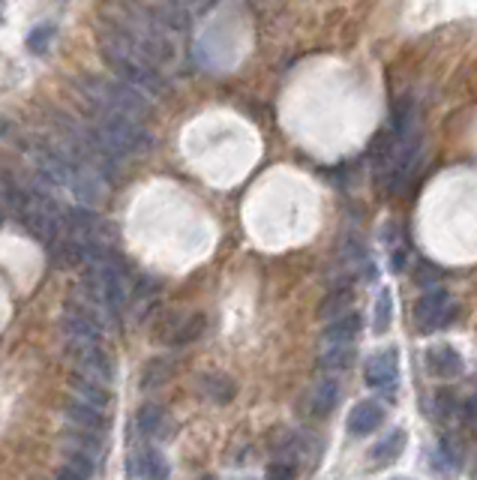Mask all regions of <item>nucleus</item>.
<instances>
[{
    "instance_id": "1",
    "label": "nucleus",
    "mask_w": 477,
    "mask_h": 480,
    "mask_svg": "<svg viewBox=\"0 0 477 480\" xmlns=\"http://www.w3.org/2000/svg\"><path fill=\"white\" fill-rule=\"evenodd\" d=\"M90 136L111 156H138L154 147V136L145 127H138L136 118L115 115V111L97 108V118L90 124Z\"/></svg>"
},
{
    "instance_id": "2",
    "label": "nucleus",
    "mask_w": 477,
    "mask_h": 480,
    "mask_svg": "<svg viewBox=\"0 0 477 480\" xmlns=\"http://www.w3.org/2000/svg\"><path fill=\"white\" fill-rule=\"evenodd\" d=\"M99 52H102V58L108 61V67L115 70L117 79L129 84V88L142 90L145 97H156V99L168 93V84L163 75H159V70L138 58L136 52H129L126 45H120L111 40V36L99 33Z\"/></svg>"
},
{
    "instance_id": "3",
    "label": "nucleus",
    "mask_w": 477,
    "mask_h": 480,
    "mask_svg": "<svg viewBox=\"0 0 477 480\" xmlns=\"http://www.w3.org/2000/svg\"><path fill=\"white\" fill-rule=\"evenodd\" d=\"M81 93L99 111H115V115H126V118L151 115V97H145L142 90L129 88L120 79L111 81V79H99V75H84Z\"/></svg>"
},
{
    "instance_id": "4",
    "label": "nucleus",
    "mask_w": 477,
    "mask_h": 480,
    "mask_svg": "<svg viewBox=\"0 0 477 480\" xmlns=\"http://www.w3.org/2000/svg\"><path fill=\"white\" fill-rule=\"evenodd\" d=\"M456 315V300L451 291L433 288L415 304V325L420 334H435L454 322Z\"/></svg>"
},
{
    "instance_id": "5",
    "label": "nucleus",
    "mask_w": 477,
    "mask_h": 480,
    "mask_svg": "<svg viewBox=\"0 0 477 480\" xmlns=\"http://www.w3.org/2000/svg\"><path fill=\"white\" fill-rule=\"evenodd\" d=\"M67 352L72 361H76L81 375H90V379H97L102 384H111V379H115V363H111V354L102 348V340L99 343H67Z\"/></svg>"
},
{
    "instance_id": "6",
    "label": "nucleus",
    "mask_w": 477,
    "mask_h": 480,
    "mask_svg": "<svg viewBox=\"0 0 477 480\" xmlns=\"http://www.w3.org/2000/svg\"><path fill=\"white\" fill-rule=\"evenodd\" d=\"M204 331V315L201 313H168L163 322L156 325V340L168 345H186L199 340Z\"/></svg>"
},
{
    "instance_id": "7",
    "label": "nucleus",
    "mask_w": 477,
    "mask_h": 480,
    "mask_svg": "<svg viewBox=\"0 0 477 480\" xmlns=\"http://www.w3.org/2000/svg\"><path fill=\"white\" fill-rule=\"evenodd\" d=\"M367 384L369 388H376L379 393H385L388 400L397 397V381H399V357L394 348H385V352L372 354L367 361Z\"/></svg>"
},
{
    "instance_id": "8",
    "label": "nucleus",
    "mask_w": 477,
    "mask_h": 480,
    "mask_svg": "<svg viewBox=\"0 0 477 480\" xmlns=\"http://www.w3.org/2000/svg\"><path fill=\"white\" fill-rule=\"evenodd\" d=\"M426 370L435 375V379H460L463 375V354L456 352L454 345H433L426 352Z\"/></svg>"
},
{
    "instance_id": "9",
    "label": "nucleus",
    "mask_w": 477,
    "mask_h": 480,
    "mask_svg": "<svg viewBox=\"0 0 477 480\" xmlns=\"http://www.w3.org/2000/svg\"><path fill=\"white\" fill-rule=\"evenodd\" d=\"M381 423H385V409H381V402L363 400V402H358V406L349 411V420H345V427H349L351 436H369V432H376Z\"/></svg>"
},
{
    "instance_id": "10",
    "label": "nucleus",
    "mask_w": 477,
    "mask_h": 480,
    "mask_svg": "<svg viewBox=\"0 0 477 480\" xmlns=\"http://www.w3.org/2000/svg\"><path fill=\"white\" fill-rule=\"evenodd\" d=\"M408 445V432L406 429H390L388 436H381L376 441V447L369 450V463L376 468H388L394 466L397 459L402 456V450Z\"/></svg>"
},
{
    "instance_id": "11",
    "label": "nucleus",
    "mask_w": 477,
    "mask_h": 480,
    "mask_svg": "<svg viewBox=\"0 0 477 480\" xmlns=\"http://www.w3.org/2000/svg\"><path fill=\"white\" fill-rule=\"evenodd\" d=\"M129 472L142 480H168L172 468H168V459L156 447H145L129 459Z\"/></svg>"
},
{
    "instance_id": "12",
    "label": "nucleus",
    "mask_w": 477,
    "mask_h": 480,
    "mask_svg": "<svg viewBox=\"0 0 477 480\" xmlns=\"http://www.w3.org/2000/svg\"><path fill=\"white\" fill-rule=\"evenodd\" d=\"M70 391H72V397H76V400L88 402V406H97L102 411L111 406V391L102 381L90 379V375H81V372L72 375V379H70Z\"/></svg>"
},
{
    "instance_id": "13",
    "label": "nucleus",
    "mask_w": 477,
    "mask_h": 480,
    "mask_svg": "<svg viewBox=\"0 0 477 480\" xmlns=\"http://www.w3.org/2000/svg\"><path fill=\"white\" fill-rule=\"evenodd\" d=\"M360 315L354 313H345L340 318H333V322H327L324 334H322V345H331V343H354L360 334Z\"/></svg>"
},
{
    "instance_id": "14",
    "label": "nucleus",
    "mask_w": 477,
    "mask_h": 480,
    "mask_svg": "<svg viewBox=\"0 0 477 480\" xmlns=\"http://www.w3.org/2000/svg\"><path fill=\"white\" fill-rule=\"evenodd\" d=\"M63 411H67V418L76 423V427H81V429H90V432L106 429V414H102V409L88 406V402H81V400H76V397L67 400Z\"/></svg>"
},
{
    "instance_id": "15",
    "label": "nucleus",
    "mask_w": 477,
    "mask_h": 480,
    "mask_svg": "<svg viewBox=\"0 0 477 480\" xmlns=\"http://www.w3.org/2000/svg\"><path fill=\"white\" fill-rule=\"evenodd\" d=\"M336 402H340V384H336V379H322L310 391V411L315 418H327L336 409Z\"/></svg>"
},
{
    "instance_id": "16",
    "label": "nucleus",
    "mask_w": 477,
    "mask_h": 480,
    "mask_svg": "<svg viewBox=\"0 0 477 480\" xmlns=\"http://www.w3.org/2000/svg\"><path fill=\"white\" fill-rule=\"evenodd\" d=\"M351 304H354V288L340 286V288L327 291V297L322 300V304H318V318H324V322H333V318L351 313Z\"/></svg>"
},
{
    "instance_id": "17",
    "label": "nucleus",
    "mask_w": 477,
    "mask_h": 480,
    "mask_svg": "<svg viewBox=\"0 0 477 480\" xmlns=\"http://www.w3.org/2000/svg\"><path fill=\"white\" fill-rule=\"evenodd\" d=\"M354 363V343H331L322 345V354H318V366L327 372H340L349 370Z\"/></svg>"
},
{
    "instance_id": "18",
    "label": "nucleus",
    "mask_w": 477,
    "mask_h": 480,
    "mask_svg": "<svg viewBox=\"0 0 477 480\" xmlns=\"http://www.w3.org/2000/svg\"><path fill=\"white\" fill-rule=\"evenodd\" d=\"M201 393L204 397H210L213 402H231L238 393V384L229 379V375L222 372H210V375H201Z\"/></svg>"
},
{
    "instance_id": "19",
    "label": "nucleus",
    "mask_w": 477,
    "mask_h": 480,
    "mask_svg": "<svg viewBox=\"0 0 477 480\" xmlns=\"http://www.w3.org/2000/svg\"><path fill=\"white\" fill-rule=\"evenodd\" d=\"M390 322H394V295H390V288H381L376 297V306H372V331L388 334Z\"/></svg>"
},
{
    "instance_id": "20",
    "label": "nucleus",
    "mask_w": 477,
    "mask_h": 480,
    "mask_svg": "<svg viewBox=\"0 0 477 480\" xmlns=\"http://www.w3.org/2000/svg\"><path fill=\"white\" fill-rule=\"evenodd\" d=\"M138 429H142L145 436H163V432L168 429L165 411L159 406H145L142 411H138Z\"/></svg>"
},
{
    "instance_id": "21",
    "label": "nucleus",
    "mask_w": 477,
    "mask_h": 480,
    "mask_svg": "<svg viewBox=\"0 0 477 480\" xmlns=\"http://www.w3.org/2000/svg\"><path fill=\"white\" fill-rule=\"evenodd\" d=\"M54 40V27L51 24H40L33 27L31 33H27V52L33 54H42L45 49H49V42Z\"/></svg>"
},
{
    "instance_id": "22",
    "label": "nucleus",
    "mask_w": 477,
    "mask_h": 480,
    "mask_svg": "<svg viewBox=\"0 0 477 480\" xmlns=\"http://www.w3.org/2000/svg\"><path fill=\"white\" fill-rule=\"evenodd\" d=\"M168 372H172V366L168 361H151L145 366V375H142V388H156L159 381L168 379Z\"/></svg>"
},
{
    "instance_id": "23",
    "label": "nucleus",
    "mask_w": 477,
    "mask_h": 480,
    "mask_svg": "<svg viewBox=\"0 0 477 480\" xmlns=\"http://www.w3.org/2000/svg\"><path fill=\"white\" fill-rule=\"evenodd\" d=\"M265 480H295V466L288 459H276V463L267 466Z\"/></svg>"
},
{
    "instance_id": "24",
    "label": "nucleus",
    "mask_w": 477,
    "mask_h": 480,
    "mask_svg": "<svg viewBox=\"0 0 477 480\" xmlns=\"http://www.w3.org/2000/svg\"><path fill=\"white\" fill-rule=\"evenodd\" d=\"M463 418H465V423H469V427L477 429V397H472V400L463 406Z\"/></svg>"
},
{
    "instance_id": "25",
    "label": "nucleus",
    "mask_w": 477,
    "mask_h": 480,
    "mask_svg": "<svg viewBox=\"0 0 477 480\" xmlns=\"http://www.w3.org/2000/svg\"><path fill=\"white\" fill-rule=\"evenodd\" d=\"M54 480H88V477L79 475L72 466H61V468H58V475H54Z\"/></svg>"
},
{
    "instance_id": "26",
    "label": "nucleus",
    "mask_w": 477,
    "mask_h": 480,
    "mask_svg": "<svg viewBox=\"0 0 477 480\" xmlns=\"http://www.w3.org/2000/svg\"><path fill=\"white\" fill-rule=\"evenodd\" d=\"M0 22H4V4H0Z\"/></svg>"
},
{
    "instance_id": "27",
    "label": "nucleus",
    "mask_w": 477,
    "mask_h": 480,
    "mask_svg": "<svg viewBox=\"0 0 477 480\" xmlns=\"http://www.w3.org/2000/svg\"><path fill=\"white\" fill-rule=\"evenodd\" d=\"M394 480H411V477H394Z\"/></svg>"
},
{
    "instance_id": "28",
    "label": "nucleus",
    "mask_w": 477,
    "mask_h": 480,
    "mask_svg": "<svg viewBox=\"0 0 477 480\" xmlns=\"http://www.w3.org/2000/svg\"><path fill=\"white\" fill-rule=\"evenodd\" d=\"M201 480H217V477H201Z\"/></svg>"
},
{
    "instance_id": "29",
    "label": "nucleus",
    "mask_w": 477,
    "mask_h": 480,
    "mask_svg": "<svg viewBox=\"0 0 477 480\" xmlns=\"http://www.w3.org/2000/svg\"><path fill=\"white\" fill-rule=\"evenodd\" d=\"M0 220H4V211H0Z\"/></svg>"
}]
</instances>
